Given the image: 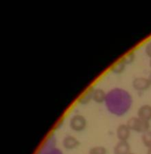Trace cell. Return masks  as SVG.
I'll return each instance as SVG.
<instances>
[{
	"instance_id": "6da1fadb",
	"label": "cell",
	"mask_w": 151,
	"mask_h": 154,
	"mask_svg": "<svg viewBox=\"0 0 151 154\" xmlns=\"http://www.w3.org/2000/svg\"><path fill=\"white\" fill-rule=\"evenodd\" d=\"M105 107L111 114L122 117L129 111L132 105V95L122 88H114L107 93Z\"/></svg>"
},
{
	"instance_id": "7a4b0ae2",
	"label": "cell",
	"mask_w": 151,
	"mask_h": 154,
	"mask_svg": "<svg viewBox=\"0 0 151 154\" xmlns=\"http://www.w3.org/2000/svg\"><path fill=\"white\" fill-rule=\"evenodd\" d=\"M126 125L131 129V131L139 132V133H145L150 131V122L142 120L138 117H132L128 120Z\"/></svg>"
},
{
	"instance_id": "3957f363",
	"label": "cell",
	"mask_w": 151,
	"mask_h": 154,
	"mask_svg": "<svg viewBox=\"0 0 151 154\" xmlns=\"http://www.w3.org/2000/svg\"><path fill=\"white\" fill-rule=\"evenodd\" d=\"M70 128L75 132H81L87 126V120L81 114H75L72 116L69 122Z\"/></svg>"
},
{
	"instance_id": "277c9868",
	"label": "cell",
	"mask_w": 151,
	"mask_h": 154,
	"mask_svg": "<svg viewBox=\"0 0 151 154\" xmlns=\"http://www.w3.org/2000/svg\"><path fill=\"white\" fill-rule=\"evenodd\" d=\"M151 86V82L148 78L138 77L135 78L132 81V87L137 91L143 92L149 89Z\"/></svg>"
},
{
	"instance_id": "5b68a950",
	"label": "cell",
	"mask_w": 151,
	"mask_h": 154,
	"mask_svg": "<svg viewBox=\"0 0 151 154\" xmlns=\"http://www.w3.org/2000/svg\"><path fill=\"white\" fill-rule=\"evenodd\" d=\"M131 129L126 124H120L117 128L116 135L120 141H127L131 135Z\"/></svg>"
},
{
	"instance_id": "8992f818",
	"label": "cell",
	"mask_w": 151,
	"mask_h": 154,
	"mask_svg": "<svg viewBox=\"0 0 151 154\" xmlns=\"http://www.w3.org/2000/svg\"><path fill=\"white\" fill-rule=\"evenodd\" d=\"M80 141L73 135H67L63 139V146L66 150H73L78 147Z\"/></svg>"
},
{
	"instance_id": "52a82bcc",
	"label": "cell",
	"mask_w": 151,
	"mask_h": 154,
	"mask_svg": "<svg viewBox=\"0 0 151 154\" xmlns=\"http://www.w3.org/2000/svg\"><path fill=\"white\" fill-rule=\"evenodd\" d=\"M137 117L150 122V120H151V105H147V104L141 105L138 108Z\"/></svg>"
},
{
	"instance_id": "ba28073f",
	"label": "cell",
	"mask_w": 151,
	"mask_h": 154,
	"mask_svg": "<svg viewBox=\"0 0 151 154\" xmlns=\"http://www.w3.org/2000/svg\"><path fill=\"white\" fill-rule=\"evenodd\" d=\"M129 153H130V146L128 141H119L114 148V154H128Z\"/></svg>"
},
{
	"instance_id": "9c48e42d",
	"label": "cell",
	"mask_w": 151,
	"mask_h": 154,
	"mask_svg": "<svg viewBox=\"0 0 151 154\" xmlns=\"http://www.w3.org/2000/svg\"><path fill=\"white\" fill-rule=\"evenodd\" d=\"M106 96L107 93L102 89H94L93 94V100L95 101V102L98 104L103 103V102H105Z\"/></svg>"
},
{
	"instance_id": "30bf717a",
	"label": "cell",
	"mask_w": 151,
	"mask_h": 154,
	"mask_svg": "<svg viewBox=\"0 0 151 154\" xmlns=\"http://www.w3.org/2000/svg\"><path fill=\"white\" fill-rule=\"evenodd\" d=\"M93 90L94 88L93 87H90L89 88L81 97L78 99V103L81 104V105H87L88 104L90 101L93 99Z\"/></svg>"
},
{
	"instance_id": "8fae6325",
	"label": "cell",
	"mask_w": 151,
	"mask_h": 154,
	"mask_svg": "<svg viewBox=\"0 0 151 154\" xmlns=\"http://www.w3.org/2000/svg\"><path fill=\"white\" fill-rule=\"evenodd\" d=\"M126 65L125 64L122 60H120V62L116 63V64L113 66L112 69H111V72L114 74H117V75L123 73V71L126 69Z\"/></svg>"
},
{
	"instance_id": "7c38bea8",
	"label": "cell",
	"mask_w": 151,
	"mask_h": 154,
	"mask_svg": "<svg viewBox=\"0 0 151 154\" xmlns=\"http://www.w3.org/2000/svg\"><path fill=\"white\" fill-rule=\"evenodd\" d=\"M141 141H142L143 144H144L145 147L147 148H150L151 147V131L145 132L141 136Z\"/></svg>"
},
{
	"instance_id": "4fadbf2b",
	"label": "cell",
	"mask_w": 151,
	"mask_h": 154,
	"mask_svg": "<svg viewBox=\"0 0 151 154\" xmlns=\"http://www.w3.org/2000/svg\"><path fill=\"white\" fill-rule=\"evenodd\" d=\"M107 149L103 146H96L92 147L89 151V154H106Z\"/></svg>"
},
{
	"instance_id": "5bb4252c",
	"label": "cell",
	"mask_w": 151,
	"mask_h": 154,
	"mask_svg": "<svg viewBox=\"0 0 151 154\" xmlns=\"http://www.w3.org/2000/svg\"><path fill=\"white\" fill-rule=\"evenodd\" d=\"M39 154H63L60 149L56 147H51L49 149H41Z\"/></svg>"
},
{
	"instance_id": "9a60e30c",
	"label": "cell",
	"mask_w": 151,
	"mask_h": 154,
	"mask_svg": "<svg viewBox=\"0 0 151 154\" xmlns=\"http://www.w3.org/2000/svg\"><path fill=\"white\" fill-rule=\"evenodd\" d=\"M135 54H134L133 52H131V53H129V54H128L127 55L125 56V57H123V58L121 60L126 65H129L133 63L134 60H135Z\"/></svg>"
},
{
	"instance_id": "2e32d148",
	"label": "cell",
	"mask_w": 151,
	"mask_h": 154,
	"mask_svg": "<svg viewBox=\"0 0 151 154\" xmlns=\"http://www.w3.org/2000/svg\"><path fill=\"white\" fill-rule=\"evenodd\" d=\"M145 53L147 55V57H149L151 59V41L147 42V45H146Z\"/></svg>"
},
{
	"instance_id": "e0dca14e",
	"label": "cell",
	"mask_w": 151,
	"mask_h": 154,
	"mask_svg": "<svg viewBox=\"0 0 151 154\" xmlns=\"http://www.w3.org/2000/svg\"><path fill=\"white\" fill-rule=\"evenodd\" d=\"M147 154H151V147L150 148H148V150H147Z\"/></svg>"
},
{
	"instance_id": "ac0fdd59",
	"label": "cell",
	"mask_w": 151,
	"mask_h": 154,
	"mask_svg": "<svg viewBox=\"0 0 151 154\" xmlns=\"http://www.w3.org/2000/svg\"><path fill=\"white\" fill-rule=\"evenodd\" d=\"M148 78H149V80H150V82H151V72H150V75H149V77H148Z\"/></svg>"
},
{
	"instance_id": "d6986e66",
	"label": "cell",
	"mask_w": 151,
	"mask_h": 154,
	"mask_svg": "<svg viewBox=\"0 0 151 154\" xmlns=\"http://www.w3.org/2000/svg\"><path fill=\"white\" fill-rule=\"evenodd\" d=\"M149 65H150V68H151V59H150V62H149Z\"/></svg>"
},
{
	"instance_id": "ffe728a7",
	"label": "cell",
	"mask_w": 151,
	"mask_h": 154,
	"mask_svg": "<svg viewBox=\"0 0 151 154\" xmlns=\"http://www.w3.org/2000/svg\"><path fill=\"white\" fill-rule=\"evenodd\" d=\"M128 154H135V153H132V152H130V153H128Z\"/></svg>"
}]
</instances>
